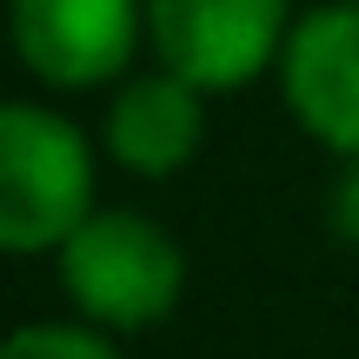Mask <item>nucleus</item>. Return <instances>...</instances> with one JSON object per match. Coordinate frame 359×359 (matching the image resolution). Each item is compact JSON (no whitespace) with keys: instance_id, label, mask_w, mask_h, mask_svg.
Masks as SVG:
<instances>
[{"instance_id":"nucleus-1","label":"nucleus","mask_w":359,"mask_h":359,"mask_svg":"<svg viewBox=\"0 0 359 359\" xmlns=\"http://www.w3.org/2000/svg\"><path fill=\"white\" fill-rule=\"evenodd\" d=\"M100 213V140L53 100L0 107V246L53 259Z\"/></svg>"},{"instance_id":"nucleus-2","label":"nucleus","mask_w":359,"mask_h":359,"mask_svg":"<svg viewBox=\"0 0 359 359\" xmlns=\"http://www.w3.org/2000/svg\"><path fill=\"white\" fill-rule=\"evenodd\" d=\"M53 266H60V293L74 320L100 326L114 339L173 320V306L187 299V253L140 206H100L53 253Z\"/></svg>"},{"instance_id":"nucleus-3","label":"nucleus","mask_w":359,"mask_h":359,"mask_svg":"<svg viewBox=\"0 0 359 359\" xmlns=\"http://www.w3.org/2000/svg\"><path fill=\"white\" fill-rule=\"evenodd\" d=\"M293 20V0H147V53L219 100L280 74Z\"/></svg>"},{"instance_id":"nucleus-4","label":"nucleus","mask_w":359,"mask_h":359,"mask_svg":"<svg viewBox=\"0 0 359 359\" xmlns=\"http://www.w3.org/2000/svg\"><path fill=\"white\" fill-rule=\"evenodd\" d=\"M7 34L47 93L120 87L147 47V0H7Z\"/></svg>"},{"instance_id":"nucleus-5","label":"nucleus","mask_w":359,"mask_h":359,"mask_svg":"<svg viewBox=\"0 0 359 359\" xmlns=\"http://www.w3.org/2000/svg\"><path fill=\"white\" fill-rule=\"evenodd\" d=\"M280 100L293 127L333 160H359V7L326 0L306 7L280 53Z\"/></svg>"},{"instance_id":"nucleus-6","label":"nucleus","mask_w":359,"mask_h":359,"mask_svg":"<svg viewBox=\"0 0 359 359\" xmlns=\"http://www.w3.org/2000/svg\"><path fill=\"white\" fill-rule=\"evenodd\" d=\"M206 100L193 80L167 67H133L114 93H107L100 120V154L133 180H173L200 160L206 147Z\"/></svg>"},{"instance_id":"nucleus-7","label":"nucleus","mask_w":359,"mask_h":359,"mask_svg":"<svg viewBox=\"0 0 359 359\" xmlns=\"http://www.w3.org/2000/svg\"><path fill=\"white\" fill-rule=\"evenodd\" d=\"M0 359H127V353L114 333H100L87 320H27L7 333Z\"/></svg>"},{"instance_id":"nucleus-8","label":"nucleus","mask_w":359,"mask_h":359,"mask_svg":"<svg viewBox=\"0 0 359 359\" xmlns=\"http://www.w3.org/2000/svg\"><path fill=\"white\" fill-rule=\"evenodd\" d=\"M333 233L346 246H359V160H339V180H333Z\"/></svg>"},{"instance_id":"nucleus-9","label":"nucleus","mask_w":359,"mask_h":359,"mask_svg":"<svg viewBox=\"0 0 359 359\" xmlns=\"http://www.w3.org/2000/svg\"><path fill=\"white\" fill-rule=\"evenodd\" d=\"M353 7H359V0H353Z\"/></svg>"}]
</instances>
